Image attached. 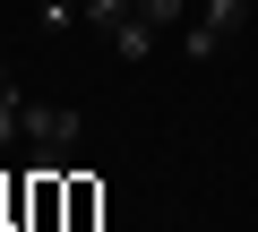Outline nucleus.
Returning a JSON list of instances; mask_svg holds the SVG:
<instances>
[{
	"label": "nucleus",
	"mask_w": 258,
	"mask_h": 232,
	"mask_svg": "<svg viewBox=\"0 0 258 232\" xmlns=\"http://www.w3.org/2000/svg\"><path fill=\"white\" fill-rule=\"evenodd\" d=\"M0 95H18V78H9V60H0Z\"/></svg>",
	"instance_id": "obj_9"
},
{
	"label": "nucleus",
	"mask_w": 258,
	"mask_h": 232,
	"mask_svg": "<svg viewBox=\"0 0 258 232\" xmlns=\"http://www.w3.org/2000/svg\"><path fill=\"white\" fill-rule=\"evenodd\" d=\"M155 35H164V26L138 9V18H120V26H112V52H120V60H147V52H155Z\"/></svg>",
	"instance_id": "obj_3"
},
{
	"label": "nucleus",
	"mask_w": 258,
	"mask_h": 232,
	"mask_svg": "<svg viewBox=\"0 0 258 232\" xmlns=\"http://www.w3.org/2000/svg\"><path fill=\"white\" fill-rule=\"evenodd\" d=\"M241 26H249V0H207V9H198V26H181V52H189V60H215Z\"/></svg>",
	"instance_id": "obj_2"
},
{
	"label": "nucleus",
	"mask_w": 258,
	"mask_h": 232,
	"mask_svg": "<svg viewBox=\"0 0 258 232\" xmlns=\"http://www.w3.org/2000/svg\"><path fill=\"white\" fill-rule=\"evenodd\" d=\"M147 18H155V26H181V18H189V0H147Z\"/></svg>",
	"instance_id": "obj_7"
},
{
	"label": "nucleus",
	"mask_w": 258,
	"mask_h": 232,
	"mask_svg": "<svg viewBox=\"0 0 258 232\" xmlns=\"http://www.w3.org/2000/svg\"><path fill=\"white\" fill-rule=\"evenodd\" d=\"M138 9H147V0H86V26H103V35H112L120 18H138Z\"/></svg>",
	"instance_id": "obj_4"
},
{
	"label": "nucleus",
	"mask_w": 258,
	"mask_h": 232,
	"mask_svg": "<svg viewBox=\"0 0 258 232\" xmlns=\"http://www.w3.org/2000/svg\"><path fill=\"white\" fill-rule=\"evenodd\" d=\"M95 206H103V189H95V181H69V215H78V223H95Z\"/></svg>",
	"instance_id": "obj_6"
},
{
	"label": "nucleus",
	"mask_w": 258,
	"mask_h": 232,
	"mask_svg": "<svg viewBox=\"0 0 258 232\" xmlns=\"http://www.w3.org/2000/svg\"><path fill=\"white\" fill-rule=\"evenodd\" d=\"M78 138H86V121L69 103H26V146L52 164V172H69V155H78Z\"/></svg>",
	"instance_id": "obj_1"
},
{
	"label": "nucleus",
	"mask_w": 258,
	"mask_h": 232,
	"mask_svg": "<svg viewBox=\"0 0 258 232\" xmlns=\"http://www.w3.org/2000/svg\"><path fill=\"white\" fill-rule=\"evenodd\" d=\"M43 26H78V0H43Z\"/></svg>",
	"instance_id": "obj_8"
},
{
	"label": "nucleus",
	"mask_w": 258,
	"mask_h": 232,
	"mask_svg": "<svg viewBox=\"0 0 258 232\" xmlns=\"http://www.w3.org/2000/svg\"><path fill=\"white\" fill-rule=\"evenodd\" d=\"M26 138V95H0V146Z\"/></svg>",
	"instance_id": "obj_5"
}]
</instances>
